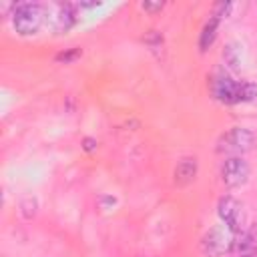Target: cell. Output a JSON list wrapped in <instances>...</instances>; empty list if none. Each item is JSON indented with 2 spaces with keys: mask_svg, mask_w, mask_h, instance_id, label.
Returning a JSON list of instances; mask_svg holds the SVG:
<instances>
[{
  "mask_svg": "<svg viewBox=\"0 0 257 257\" xmlns=\"http://www.w3.org/2000/svg\"><path fill=\"white\" fill-rule=\"evenodd\" d=\"M213 96L225 104H237L247 102L257 96V84L249 80H233L229 76H215L211 82Z\"/></svg>",
  "mask_w": 257,
  "mask_h": 257,
  "instance_id": "1",
  "label": "cell"
},
{
  "mask_svg": "<svg viewBox=\"0 0 257 257\" xmlns=\"http://www.w3.org/2000/svg\"><path fill=\"white\" fill-rule=\"evenodd\" d=\"M44 22H46V10L40 4L26 2V4H16L14 6L12 24H14V30L18 34H22V36L36 34Z\"/></svg>",
  "mask_w": 257,
  "mask_h": 257,
  "instance_id": "2",
  "label": "cell"
},
{
  "mask_svg": "<svg viewBox=\"0 0 257 257\" xmlns=\"http://www.w3.org/2000/svg\"><path fill=\"white\" fill-rule=\"evenodd\" d=\"M255 145V135L245 128V126H233L231 131H227L219 143H217V153L221 155H229V157H241L245 153H249Z\"/></svg>",
  "mask_w": 257,
  "mask_h": 257,
  "instance_id": "3",
  "label": "cell"
},
{
  "mask_svg": "<svg viewBox=\"0 0 257 257\" xmlns=\"http://www.w3.org/2000/svg\"><path fill=\"white\" fill-rule=\"evenodd\" d=\"M249 163L243 157H227L221 165V181L235 189V187H243L249 181Z\"/></svg>",
  "mask_w": 257,
  "mask_h": 257,
  "instance_id": "4",
  "label": "cell"
},
{
  "mask_svg": "<svg viewBox=\"0 0 257 257\" xmlns=\"http://www.w3.org/2000/svg\"><path fill=\"white\" fill-rule=\"evenodd\" d=\"M233 233L227 227H213L201 241V253L205 257H217L231 249Z\"/></svg>",
  "mask_w": 257,
  "mask_h": 257,
  "instance_id": "5",
  "label": "cell"
},
{
  "mask_svg": "<svg viewBox=\"0 0 257 257\" xmlns=\"http://www.w3.org/2000/svg\"><path fill=\"white\" fill-rule=\"evenodd\" d=\"M217 213H219V219L223 221V225L235 235L239 231H243V207L237 199L233 197H223L217 205Z\"/></svg>",
  "mask_w": 257,
  "mask_h": 257,
  "instance_id": "6",
  "label": "cell"
},
{
  "mask_svg": "<svg viewBox=\"0 0 257 257\" xmlns=\"http://www.w3.org/2000/svg\"><path fill=\"white\" fill-rule=\"evenodd\" d=\"M76 20L72 4H52L46 12V22L54 32H66Z\"/></svg>",
  "mask_w": 257,
  "mask_h": 257,
  "instance_id": "7",
  "label": "cell"
},
{
  "mask_svg": "<svg viewBox=\"0 0 257 257\" xmlns=\"http://www.w3.org/2000/svg\"><path fill=\"white\" fill-rule=\"evenodd\" d=\"M229 253L233 257H255L257 255V235L253 229H243L233 235Z\"/></svg>",
  "mask_w": 257,
  "mask_h": 257,
  "instance_id": "8",
  "label": "cell"
},
{
  "mask_svg": "<svg viewBox=\"0 0 257 257\" xmlns=\"http://www.w3.org/2000/svg\"><path fill=\"white\" fill-rule=\"evenodd\" d=\"M173 177H175V185H179V187H185V185L193 183L195 177H197V159L195 157L181 159L175 167Z\"/></svg>",
  "mask_w": 257,
  "mask_h": 257,
  "instance_id": "9",
  "label": "cell"
},
{
  "mask_svg": "<svg viewBox=\"0 0 257 257\" xmlns=\"http://www.w3.org/2000/svg\"><path fill=\"white\" fill-rule=\"evenodd\" d=\"M219 22H221V16L211 14L209 22L203 26V32H201V36H199V48H201V52H205V50L215 42L217 32H219Z\"/></svg>",
  "mask_w": 257,
  "mask_h": 257,
  "instance_id": "10",
  "label": "cell"
},
{
  "mask_svg": "<svg viewBox=\"0 0 257 257\" xmlns=\"http://www.w3.org/2000/svg\"><path fill=\"white\" fill-rule=\"evenodd\" d=\"M36 207H38V205H36V201L28 197V199H24V201H22L20 211H22V215H24L26 219H32V217L36 215Z\"/></svg>",
  "mask_w": 257,
  "mask_h": 257,
  "instance_id": "11",
  "label": "cell"
},
{
  "mask_svg": "<svg viewBox=\"0 0 257 257\" xmlns=\"http://www.w3.org/2000/svg\"><path fill=\"white\" fill-rule=\"evenodd\" d=\"M145 42L151 46V48H159L161 44H163V36L159 34V32H155V30H151L147 36H145Z\"/></svg>",
  "mask_w": 257,
  "mask_h": 257,
  "instance_id": "12",
  "label": "cell"
},
{
  "mask_svg": "<svg viewBox=\"0 0 257 257\" xmlns=\"http://www.w3.org/2000/svg\"><path fill=\"white\" fill-rule=\"evenodd\" d=\"M80 56V48H72V50H68V52H60L58 56H56V60L58 62H72L74 58H78Z\"/></svg>",
  "mask_w": 257,
  "mask_h": 257,
  "instance_id": "13",
  "label": "cell"
},
{
  "mask_svg": "<svg viewBox=\"0 0 257 257\" xmlns=\"http://www.w3.org/2000/svg\"><path fill=\"white\" fill-rule=\"evenodd\" d=\"M163 6H165V2H143L141 4V8L147 12H159V10H163Z\"/></svg>",
  "mask_w": 257,
  "mask_h": 257,
  "instance_id": "14",
  "label": "cell"
},
{
  "mask_svg": "<svg viewBox=\"0 0 257 257\" xmlns=\"http://www.w3.org/2000/svg\"><path fill=\"white\" fill-rule=\"evenodd\" d=\"M96 147V141H92V139H84V149L86 151H92Z\"/></svg>",
  "mask_w": 257,
  "mask_h": 257,
  "instance_id": "15",
  "label": "cell"
}]
</instances>
